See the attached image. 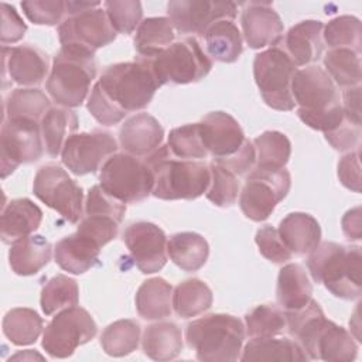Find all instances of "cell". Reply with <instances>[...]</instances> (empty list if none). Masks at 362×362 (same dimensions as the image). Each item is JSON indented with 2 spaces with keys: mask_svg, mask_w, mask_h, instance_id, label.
Returning a JSON list of instances; mask_svg holds the SVG:
<instances>
[{
  "mask_svg": "<svg viewBox=\"0 0 362 362\" xmlns=\"http://www.w3.org/2000/svg\"><path fill=\"white\" fill-rule=\"evenodd\" d=\"M98 332L90 314L78 305L59 311L45 327L42 348L52 358H68Z\"/></svg>",
  "mask_w": 362,
  "mask_h": 362,
  "instance_id": "obj_13",
  "label": "cell"
},
{
  "mask_svg": "<svg viewBox=\"0 0 362 362\" xmlns=\"http://www.w3.org/2000/svg\"><path fill=\"white\" fill-rule=\"evenodd\" d=\"M168 20L181 34L204 33L219 20H233L238 7L232 1L173 0L167 4Z\"/></svg>",
  "mask_w": 362,
  "mask_h": 362,
  "instance_id": "obj_17",
  "label": "cell"
},
{
  "mask_svg": "<svg viewBox=\"0 0 362 362\" xmlns=\"http://www.w3.org/2000/svg\"><path fill=\"white\" fill-rule=\"evenodd\" d=\"M255 242L262 256L273 263H283L286 260H290L293 256V253L281 240L277 229L272 225H264L259 228L255 236Z\"/></svg>",
  "mask_w": 362,
  "mask_h": 362,
  "instance_id": "obj_51",
  "label": "cell"
},
{
  "mask_svg": "<svg viewBox=\"0 0 362 362\" xmlns=\"http://www.w3.org/2000/svg\"><path fill=\"white\" fill-rule=\"evenodd\" d=\"M325 140L338 151L354 150L359 147L361 141V124L349 120L345 116V120L332 132L325 133Z\"/></svg>",
  "mask_w": 362,
  "mask_h": 362,
  "instance_id": "obj_52",
  "label": "cell"
},
{
  "mask_svg": "<svg viewBox=\"0 0 362 362\" xmlns=\"http://www.w3.org/2000/svg\"><path fill=\"white\" fill-rule=\"evenodd\" d=\"M214 301L211 288L199 279H188L173 291V308L177 315L191 318L209 310Z\"/></svg>",
  "mask_w": 362,
  "mask_h": 362,
  "instance_id": "obj_38",
  "label": "cell"
},
{
  "mask_svg": "<svg viewBox=\"0 0 362 362\" xmlns=\"http://www.w3.org/2000/svg\"><path fill=\"white\" fill-rule=\"evenodd\" d=\"M342 232L348 240H359L362 235L361 229V208L349 209L342 218Z\"/></svg>",
  "mask_w": 362,
  "mask_h": 362,
  "instance_id": "obj_56",
  "label": "cell"
},
{
  "mask_svg": "<svg viewBox=\"0 0 362 362\" xmlns=\"http://www.w3.org/2000/svg\"><path fill=\"white\" fill-rule=\"evenodd\" d=\"M100 249L95 240L76 230L55 243L54 257L62 270L83 274L98 263Z\"/></svg>",
  "mask_w": 362,
  "mask_h": 362,
  "instance_id": "obj_24",
  "label": "cell"
},
{
  "mask_svg": "<svg viewBox=\"0 0 362 362\" xmlns=\"http://www.w3.org/2000/svg\"><path fill=\"white\" fill-rule=\"evenodd\" d=\"M126 204L109 195L100 185H93L86 197L85 215H106L122 222Z\"/></svg>",
  "mask_w": 362,
  "mask_h": 362,
  "instance_id": "obj_50",
  "label": "cell"
},
{
  "mask_svg": "<svg viewBox=\"0 0 362 362\" xmlns=\"http://www.w3.org/2000/svg\"><path fill=\"white\" fill-rule=\"evenodd\" d=\"M79 290L74 279L65 274H57L49 279L42 290L40 297L41 310L45 315H52L65 308L78 305Z\"/></svg>",
  "mask_w": 362,
  "mask_h": 362,
  "instance_id": "obj_40",
  "label": "cell"
},
{
  "mask_svg": "<svg viewBox=\"0 0 362 362\" xmlns=\"http://www.w3.org/2000/svg\"><path fill=\"white\" fill-rule=\"evenodd\" d=\"M338 177L344 187L354 192H361V161L359 147L345 154L338 163Z\"/></svg>",
  "mask_w": 362,
  "mask_h": 362,
  "instance_id": "obj_54",
  "label": "cell"
},
{
  "mask_svg": "<svg viewBox=\"0 0 362 362\" xmlns=\"http://www.w3.org/2000/svg\"><path fill=\"white\" fill-rule=\"evenodd\" d=\"M290 187L291 177L284 167H253L239 195V206L246 218L262 222L267 219L276 205L286 198Z\"/></svg>",
  "mask_w": 362,
  "mask_h": 362,
  "instance_id": "obj_11",
  "label": "cell"
},
{
  "mask_svg": "<svg viewBox=\"0 0 362 362\" xmlns=\"http://www.w3.org/2000/svg\"><path fill=\"white\" fill-rule=\"evenodd\" d=\"M240 361H308V355L297 341L288 338H252L242 351Z\"/></svg>",
  "mask_w": 362,
  "mask_h": 362,
  "instance_id": "obj_31",
  "label": "cell"
},
{
  "mask_svg": "<svg viewBox=\"0 0 362 362\" xmlns=\"http://www.w3.org/2000/svg\"><path fill=\"white\" fill-rule=\"evenodd\" d=\"M100 187L123 204H133L146 199L154 185L153 171L144 157L129 153L110 156L99 173Z\"/></svg>",
  "mask_w": 362,
  "mask_h": 362,
  "instance_id": "obj_8",
  "label": "cell"
},
{
  "mask_svg": "<svg viewBox=\"0 0 362 362\" xmlns=\"http://www.w3.org/2000/svg\"><path fill=\"white\" fill-rule=\"evenodd\" d=\"M51 256V243L44 236L28 235L11 243L8 250V263L16 274L33 276L49 263Z\"/></svg>",
  "mask_w": 362,
  "mask_h": 362,
  "instance_id": "obj_25",
  "label": "cell"
},
{
  "mask_svg": "<svg viewBox=\"0 0 362 362\" xmlns=\"http://www.w3.org/2000/svg\"><path fill=\"white\" fill-rule=\"evenodd\" d=\"M242 30L247 45L253 49L274 47L283 40L284 25L267 1H249L245 4L240 17Z\"/></svg>",
  "mask_w": 362,
  "mask_h": 362,
  "instance_id": "obj_20",
  "label": "cell"
},
{
  "mask_svg": "<svg viewBox=\"0 0 362 362\" xmlns=\"http://www.w3.org/2000/svg\"><path fill=\"white\" fill-rule=\"evenodd\" d=\"M123 240L137 269L144 274L160 272L167 262V238L156 223L139 221L130 223Z\"/></svg>",
  "mask_w": 362,
  "mask_h": 362,
  "instance_id": "obj_18",
  "label": "cell"
},
{
  "mask_svg": "<svg viewBox=\"0 0 362 362\" xmlns=\"http://www.w3.org/2000/svg\"><path fill=\"white\" fill-rule=\"evenodd\" d=\"M120 222L106 215H85L78 226V232L95 240L100 247L117 236Z\"/></svg>",
  "mask_w": 362,
  "mask_h": 362,
  "instance_id": "obj_49",
  "label": "cell"
},
{
  "mask_svg": "<svg viewBox=\"0 0 362 362\" xmlns=\"http://www.w3.org/2000/svg\"><path fill=\"white\" fill-rule=\"evenodd\" d=\"M198 124L204 147L216 164L233 158L247 140L238 120L226 112H211Z\"/></svg>",
  "mask_w": 362,
  "mask_h": 362,
  "instance_id": "obj_19",
  "label": "cell"
},
{
  "mask_svg": "<svg viewBox=\"0 0 362 362\" xmlns=\"http://www.w3.org/2000/svg\"><path fill=\"white\" fill-rule=\"evenodd\" d=\"M344 105H342V110L344 115L361 124V86H352V88H346L344 92Z\"/></svg>",
  "mask_w": 362,
  "mask_h": 362,
  "instance_id": "obj_55",
  "label": "cell"
},
{
  "mask_svg": "<svg viewBox=\"0 0 362 362\" xmlns=\"http://www.w3.org/2000/svg\"><path fill=\"white\" fill-rule=\"evenodd\" d=\"M361 262V246L322 242L310 252L307 267L313 280L335 297L355 300L362 294Z\"/></svg>",
  "mask_w": 362,
  "mask_h": 362,
  "instance_id": "obj_4",
  "label": "cell"
},
{
  "mask_svg": "<svg viewBox=\"0 0 362 362\" xmlns=\"http://www.w3.org/2000/svg\"><path fill=\"white\" fill-rule=\"evenodd\" d=\"M96 76L95 52L79 45H62L47 78V92L62 107H78L89 96Z\"/></svg>",
  "mask_w": 362,
  "mask_h": 362,
  "instance_id": "obj_6",
  "label": "cell"
},
{
  "mask_svg": "<svg viewBox=\"0 0 362 362\" xmlns=\"http://www.w3.org/2000/svg\"><path fill=\"white\" fill-rule=\"evenodd\" d=\"M296 71V64L279 44L256 54L253 76L267 106L276 110L294 109L291 82Z\"/></svg>",
  "mask_w": 362,
  "mask_h": 362,
  "instance_id": "obj_9",
  "label": "cell"
},
{
  "mask_svg": "<svg viewBox=\"0 0 362 362\" xmlns=\"http://www.w3.org/2000/svg\"><path fill=\"white\" fill-rule=\"evenodd\" d=\"M42 221V211L28 198L11 199L1 212L0 233L4 243H11L35 232Z\"/></svg>",
  "mask_w": 362,
  "mask_h": 362,
  "instance_id": "obj_26",
  "label": "cell"
},
{
  "mask_svg": "<svg viewBox=\"0 0 362 362\" xmlns=\"http://www.w3.org/2000/svg\"><path fill=\"white\" fill-rule=\"evenodd\" d=\"M143 352L154 361H170L182 351L181 328L171 321H161L146 328L141 338Z\"/></svg>",
  "mask_w": 362,
  "mask_h": 362,
  "instance_id": "obj_30",
  "label": "cell"
},
{
  "mask_svg": "<svg viewBox=\"0 0 362 362\" xmlns=\"http://www.w3.org/2000/svg\"><path fill=\"white\" fill-rule=\"evenodd\" d=\"M150 62L160 86L170 82L178 85L197 82L212 68V59L195 37L173 42L165 51L150 58Z\"/></svg>",
  "mask_w": 362,
  "mask_h": 362,
  "instance_id": "obj_10",
  "label": "cell"
},
{
  "mask_svg": "<svg viewBox=\"0 0 362 362\" xmlns=\"http://www.w3.org/2000/svg\"><path fill=\"white\" fill-rule=\"evenodd\" d=\"M3 79L8 75L10 81L23 85H40L48 75V55L31 44L17 47H3Z\"/></svg>",
  "mask_w": 362,
  "mask_h": 362,
  "instance_id": "obj_21",
  "label": "cell"
},
{
  "mask_svg": "<svg viewBox=\"0 0 362 362\" xmlns=\"http://www.w3.org/2000/svg\"><path fill=\"white\" fill-rule=\"evenodd\" d=\"M58 38L62 45H79L96 51L116 40L105 8L96 1L92 7L68 14L58 25Z\"/></svg>",
  "mask_w": 362,
  "mask_h": 362,
  "instance_id": "obj_15",
  "label": "cell"
},
{
  "mask_svg": "<svg viewBox=\"0 0 362 362\" xmlns=\"http://www.w3.org/2000/svg\"><path fill=\"white\" fill-rule=\"evenodd\" d=\"M49 109L48 96L38 88H18L4 102L3 119H20L41 123Z\"/></svg>",
  "mask_w": 362,
  "mask_h": 362,
  "instance_id": "obj_36",
  "label": "cell"
},
{
  "mask_svg": "<svg viewBox=\"0 0 362 362\" xmlns=\"http://www.w3.org/2000/svg\"><path fill=\"white\" fill-rule=\"evenodd\" d=\"M313 294V286L305 269L298 263H288L279 272L276 298L281 310L294 311L304 307Z\"/></svg>",
  "mask_w": 362,
  "mask_h": 362,
  "instance_id": "obj_28",
  "label": "cell"
},
{
  "mask_svg": "<svg viewBox=\"0 0 362 362\" xmlns=\"http://www.w3.org/2000/svg\"><path fill=\"white\" fill-rule=\"evenodd\" d=\"M185 341L202 362H233L240 358L245 325L230 314H208L187 325Z\"/></svg>",
  "mask_w": 362,
  "mask_h": 362,
  "instance_id": "obj_7",
  "label": "cell"
},
{
  "mask_svg": "<svg viewBox=\"0 0 362 362\" xmlns=\"http://www.w3.org/2000/svg\"><path fill=\"white\" fill-rule=\"evenodd\" d=\"M136 310L144 320H161L173 311V287L161 277L141 283L136 293Z\"/></svg>",
  "mask_w": 362,
  "mask_h": 362,
  "instance_id": "obj_32",
  "label": "cell"
},
{
  "mask_svg": "<svg viewBox=\"0 0 362 362\" xmlns=\"http://www.w3.org/2000/svg\"><path fill=\"white\" fill-rule=\"evenodd\" d=\"M144 160L153 171L154 185L151 194L156 198L165 201L195 199L205 194L209 187V164L177 158L170 153L167 144L160 146Z\"/></svg>",
  "mask_w": 362,
  "mask_h": 362,
  "instance_id": "obj_5",
  "label": "cell"
},
{
  "mask_svg": "<svg viewBox=\"0 0 362 362\" xmlns=\"http://www.w3.org/2000/svg\"><path fill=\"white\" fill-rule=\"evenodd\" d=\"M33 192L69 223L81 222L83 216V191L61 165H42L34 177Z\"/></svg>",
  "mask_w": 362,
  "mask_h": 362,
  "instance_id": "obj_12",
  "label": "cell"
},
{
  "mask_svg": "<svg viewBox=\"0 0 362 362\" xmlns=\"http://www.w3.org/2000/svg\"><path fill=\"white\" fill-rule=\"evenodd\" d=\"M0 151L3 178L11 174L20 164L40 160L44 151L41 123L20 119H3Z\"/></svg>",
  "mask_w": 362,
  "mask_h": 362,
  "instance_id": "obj_14",
  "label": "cell"
},
{
  "mask_svg": "<svg viewBox=\"0 0 362 362\" xmlns=\"http://www.w3.org/2000/svg\"><path fill=\"white\" fill-rule=\"evenodd\" d=\"M170 259L185 272L199 270L208 259L209 246L205 238L195 232L174 233L167 242Z\"/></svg>",
  "mask_w": 362,
  "mask_h": 362,
  "instance_id": "obj_34",
  "label": "cell"
},
{
  "mask_svg": "<svg viewBox=\"0 0 362 362\" xmlns=\"http://www.w3.org/2000/svg\"><path fill=\"white\" fill-rule=\"evenodd\" d=\"M246 331L250 338L274 337L286 328L284 311L276 305L262 304L245 315Z\"/></svg>",
  "mask_w": 362,
  "mask_h": 362,
  "instance_id": "obj_44",
  "label": "cell"
},
{
  "mask_svg": "<svg viewBox=\"0 0 362 362\" xmlns=\"http://www.w3.org/2000/svg\"><path fill=\"white\" fill-rule=\"evenodd\" d=\"M103 8L116 33L132 34L141 23L143 8L137 0L105 1Z\"/></svg>",
  "mask_w": 362,
  "mask_h": 362,
  "instance_id": "obj_47",
  "label": "cell"
},
{
  "mask_svg": "<svg viewBox=\"0 0 362 362\" xmlns=\"http://www.w3.org/2000/svg\"><path fill=\"white\" fill-rule=\"evenodd\" d=\"M117 143L112 133L95 129L74 133L61 151L62 164L75 175L96 173L116 153Z\"/></svg>",
  "mask_w": 362,
  "mask_h": 362,
  "instance_id": "obj_16",
  "label": "cell"
},
{
  "mask_svg": "<svg viewBox=\"0 0 362 362\" xmlns=\"http://www.w3.org/2000/svg\"><path fill=\"white\" fill-rule=\"evenodd\" d=\"M0 10H1L0 41L3 47H6V44H13L20 41L24 37V33L27 31V25L13 6L7 3H1Z\"/></svg>",
  "mask_w": 362,
  "mask_h": 362,
  "instance_id": "obj_53",
  "label": "cell"
},
{
  "mask_svg": "<svg viewBox=\"0 0 362 362\" xmlns=\"http://www.w3.org/2000/svg\"><path fill=\"white\" fill-rule=\"evenodd\" d=\"M209 171L211 182L205 192L206 198L221 208H228L233 205L239 194L238 175L214 161L209 164Z\"/></svg>",
  "mask_w": 362,
  "mask_h": 362,
  "instance_id": "obj_46",
  "label": "cell"
},
{
  "mask_svg": "<svg viewBox=\"0 0 362 362\" xmlns=\"http://www.w3.org/2000/svg\"><path fill=\"white\" fill-rule=\"evenodd\" d=\"M325 72L342 88L358 86L362 79L361 52L351 48H331L324 57Z\"/></svg>",
  "mask_w": 362,
  "mask_h": 362,
  "instance_id": "obj_39",
  "label": "cell"
},
{
  "mask_svg": "<svg viewBox=\"0 0 362 362\" xmlns=\"http://www.w3.org/2000/svg\"><path fill=\"white\" fill-rule=\"evenodd\" d=\"M205 49L209 58L219 62H235L239 59L243 45L242 34L233 20H219L204 33Z\"/></svg>",
  "mask_w": 362,
  "mask_h": 362,
  "instance_id": "obj_29",
  "label": "cell"
},
{
  "mask_svg": "<svg viewBox=\"0 0 362 362\" xmlns=\"http://www.w3.org/2000/svg\"><path fill=\"white\" fill-rule=\"evenodd\" d=\"M277 232L288 250L296 255L310 253L321 240L318 221L305 212H291L284 216Z\"/></svg>",
  "mask_w": 362,
  "mask_h": 362,
  "instance_id": "obj_27",
  "label": "cell"
},
{
  "mask_svg": "<svg viewBox=\"0 0 362 362\" xmlns=\"http://www.w3.org/2000/svg\"><path fill=\"white\" fill-rule=\"evenodd\" d=\"M322 40L331 48H351L361 52V21L354 16H339L322 28Z\"/></svg>",
  "mask_w": 362,
  "mask_h": 362,
  "instance_id": "obj_45",
  "label": "cell"
},
{
  "mask_svg": "<svg viewBox=\"0 0 362 362\" xmlns=\"http://www.w3.org/2000/svg\"><path fill=\"white\" fill-rule=\"evenodd\" d=\"M78 124V116L74 110L62 106L48 109L41 120V134L48 156L61 154L65 141L74 134Z\"/></svg>",
  "mask_w": 362,
  "mask_h": 362,
  "instance_id": "obj_33",
  "label": "cell"
},
{
  "mask_svg": "<svg viewBox=\"0 0 362 362\" xmlns=\"http://www.w3.org/2000/svg\"><path fill=\"white\" fill-rule=\"evenodd\" d=\"M21 8L25 17L38 25H55L62 23L66 13V1L62 0H33L23 1Z\"/></svg>",
  "mask_w": 362,
  "mask_h": 362,
  "instance_id": "obj_48",
  "label": "cell"
},
{
  "mask_svg": "<svg viewBox=\"0 0 362 362\" xmlns=\"http://www.w3.org/2000/svg\"><path fill=\"white\" fill-rule=\"evenodd\" d=\"M286 327L310 359L349 362L358 355V344L341 325L325 318L313 298L301 308L284 311Z\"/></svg>",
  "mask_w": 362,
  "mask_h": 362,
  "instance_id": "obj_2",
  "label": "cell"
},
{
  "mask_svg": "<svg viewBox=\"0 0 362 362\" xmlns=\"http://www.w3.org/2000/svg\"><path fill=\"white\" fill-rule=\"evenodd\" d=\"M324 24L320 20H304L293 25L280 41V47L291 58L296 66H304L320 59Z\"/></svg>",
  "mask_w": 362,
  "mask_h": 362,
  "instance_id": "obj_23",
  "label": "cell"
},
{
  "mask_svg": "<svg viewBox=\"0 0 362 362\" xmlns=\"http://www.w3.org/2000/svg\"><path fill=\"white\" fill-rule=\"evenodd\" d=\"M164 139L160 122L148 113H137L129 117L119 130V143L124 153L136 157H147L156 151Z\"/></svg>",
  "mask_w": 362,
  "mask_h": 362,
  "instance_id": "obj_22",
  "label": "cell"
},
{
  "mask_svg": "<svg viewBox=\"0 0 362 362\" xmlns=\"http://www.w3.org/2000/svg\"><path fill=\"white\" fill-rule=\"evenodd\" d=\"M291 93L298 105L297 115L308 127L328 133L344 120L338 89L324 68L310 65L297 69Z\"/></svg>",
  "mask_w": 362,
  "mask_h": 362,
  "instance_id": "obj_3",
  "label": "cell"
},
{
  "mask_svg": "<svg viewBox=\"0 0 362 362\" xmlns=\"http://www.w3.org/2000/svg\"><path fill=\"white\" fill-rule=\"evenodd\" d=\"M158 88L150 58L137 57L107 66L93 85L86 107L100 124L113 126L127 113L144 109Z\"/></svg>",
  "mask_w": 362,
  "mask_h": 362,
  "instance_id": "obj_1",
  "label": "cell"
},
{
  "mask_svg": "<svg viewBox=\"0 0 362 362\" xmlns=\"http://www.w3.org/2000/svg\"><path fill=\"white\" fill-rule=\"evenodd\" d=\"M167 147L174 157L182 160L205 158L208 156L201 139L198 123H189L173 129L167 139Z\"/></svg>",
  "mask_w": 362,
  "mask_h": 362,
  "instance_id": "obj_43",
  "label": "cell"
},
{
  "mask_svg": "<svg viewBox=\"0 0 362 362\" xmlns=\"http://www.w3.org/2000/svg\"><path fill=\"white\" fill-rule=\"evenodd\" d=\"M140 325L134 320H117L109 324L102 335L100 345L110 356H126L137 349Z\"/></svg>",
  "mask_w": 362,
  "mask_h": 362,
  "instance_id": "obj_41",
  "label": "cell"
},
{
  "mask_svg": "<svg viewBox=\"0 0 362 362\" xmlns=\"http://www.w3.org/2000/svg\"><path fill=\"white\" fill-rule=\"evenodd\" d=\"M256 150L255 167L281 168L287 164L291 154L288 137L276 130H266L253 141Z\"/></svg>",
  "mask_w": 362,
  "mask_h": 362,
  "instance_id": "obj_42",
  "label": "cell"
},
{
  "mask_svg": "<svg viewBox=\"0 0 362 362\" xmlns=\"http://www.w3.org/2000/svg\"><path fill=\"white\" fill-rule=\"evenodd\" d=\"M42 325L44 321L35 310L17 307L6 313L3 318V334L14 345H31L38 339Z\"/></svg>",
  "mask_w": 362,
  "mask_h": 362,
  "instance_id": "obj_37",
  "label": "cell"
},
{
  "mask_svg": "<svg viewBox=\"0 0 362 362\" xmlns=\"http://www.w3.org/2000/svg\"><path fill=\"white\" fill-rule=\"evenodd\" d=\"M174 41V27L167 17L144 18L136 30L134 48L139 57L154 58Z\"/></svg>",
  "mask_w": 362,
  "mask_h": 362,
  "instance_id": "obj_35",
  "label": "cell"
}]
</instances>
